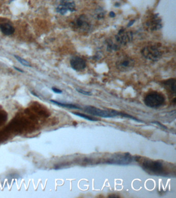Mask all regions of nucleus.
I'll list each match as a JSON object with an SVG mask.
<instances>
[{
  "label": "nucleus",
  "instance_id": "nucleus-15",
  "mask_svg": "<svg viewBox=\"0 0 176 198\" xmlns=\"http://www.w3.org/2000/svg\"><path fill=\"white\" fill-rule=\"evenodd\" d=\"M72 114H73L75 115L76 116H78V117H80L82 118H84L85 119L89 120V121H99V120L98 119H97V118H96L92 117V116H88V115L84 114H82V113H79V112H73V113H72Z\"/></svg>",
  "mask_w": 176,
  "mask_h": 198
},
{
  "label": "nucleus",
  "instance_id": "nucleus-2",
  "mask_svg": "<svg viewBox=\"0 0 176 198\" xmlns=\"http://www.w3.org/2000/svg\"><path fill=\"white\" fill-rule=\"evenodd\" d=\"M84 111L86 113L92 115V116H97L102 118H114L120 116L121 117L129 118L137 121L138 122H144V121L139 119L134 116L122 113L120 111H116L115 110H101L92 106H86L84 107Z\"/></svg>",
  "mask_w": 176,
  "mask_h": 198
},
{
  "label": "nucleus",
  "instance_id": "nucleus-13",
  "mask_svg": "<svg viewBox=\"0 0 176 198\" xmlns=\"http://www.w3.org/2000/svg\"><path fill=\"white\" fill-rule=\"evenodd\" d=\"M0 29L6 35H11L15 32V29L13 26L8 23L1 24Z\"/></svg>",
  "mask_w": 176,
  "mask_h": 198
},
{
  "label": "nucleus",
  "instance_id": "nucleus-22",
  "mask_svg": "<svg viewBox=\"0 0 176 198\" xmlns=\"http://www.w3.org/2000/svg\"><path fill=\"white\" fill-rule=\"evenodd\" d=\"M110 16L111 17H115V14L113 11H111V12H110Z\"/></svg>",
  "mask_w": 176,
  "mask_h": 198
},
{
  "label": "nucleus",
  "instance_id": "nucleus-21",
  "mask_svg": "<svg viewBox=\"0 0 176 198\" xmlns=\"http://www.w3.org/2000/svg\"><path fill=\"white\" fill-rule=\"evenodd\" d=\"M135 20H132V21H130L129 23L128 24V27H130V26L132 25L135 22Z\"/></svg>",
  "mask_w": 176,
  "mask_h": 198
},
{
  "label": "nucleus",
  "instance_id": "nucleus-20",
  "mask_svg": "<svg viewBox=\"0 0 176 198\" xmlns=\"http://www.w3.org/2000/svg\"><path fill=\"white\" fill-rule=\"evenodd\" d=\"M52 89L53 91V92H54L55 93H57V94H60L62 93V91L61 90H60L59 89L57 88H55V87H53Z\"/></svg>",
  "mask_w": 176,
  "mask_h": 198
},
{
  "label": "nucleus",
  "instance_id": "nucleus-12",
  "mask_svg": "<svg viewBox=\"0 0 176 198\" xmlns=\"http://www.w3.org/2000/svg\"><path fill=\"white\" fill-rule=\"evenodd\" d=\"M176 79H170L166 81H164L163 83L164 87L168 91L175 95L176 94Z\"/></svg>",
  "mask_w": 176,
  "mask_h": 198
},
{
  "label": "nucleus",
  "instance_id": "nucleus-3",
  "mask_svg": "<svg viewBox=\"0 0 176 198\" xmlns=\"http://www.w3.org/2000/svg\"><path fill=\"white\" fill-rule=\"evenodd\" d=\"M144 101L146 105L150 108H158L164 104L165 98L158 92H150L146 95Z\"/></svg>",
  "mask_w": 176,
  "mask_h": 198
},
{
  "label": "nucleus",
  "instance_id": "nucleus-1",
  "mask_svg": "<svg viewBox=\"0 0 176 198\" xmlns=\"http://www.w3.org/2000/svg\"><path fill=\"white\" fill-rule=\"evenodd\" d=\"M135 161H139L143 169L150 175L165 177L170 175V170L167 167V165L163 161L142 158L141 157H135Z\"/></svg>",
  "mask_w": 176,
  "mask_h": 198
},
{
  "label": "nucleus",
  "instance_id": "nucleus-4",
  "mask_svg": "<svg viewBox=\"0 0 176 198\" xmlns=\"http://www.w3.org/2000/svg\"><path fill=\"white\" fill-rule=\"evenodd\" d=\"M133 161V157L129 153L116 154L107 159L105 163L107 164L117 165H127Z\"/></svg>",
  "mask_w": 176,
  "mask_h": 198
},
{
  "label": "nucleus",
  "instance_id": "nucleus-19",
  "mask_svg": "<svg viewBox=\"0 0 176 198\" xmlns=\"http://www.w3.org/2000/svg\"><path fill=\"white\" fill-rule=\"evenodd\" d=\"M152 123H154L157 124V125H158V126H160V127H162V128H163V129H167V127H166L165 126L161 124V123L159 122H158V121H154V122H152Z\"/></svg>",
  "mask_w": 176,
  "mask_h": 198
},
{
  "label": "nucleus",
  "instance_id": "nucleus-17",
  "mask_svg": "<svg viewBox=\"0 0 176 198\" xmlns=\"http://www.w3.org/2000/svg\"><path fill=\"white\" fill-rule=\"evenodd\" d=\"M15 58L19 61L20 63H21V64H23V66H26V67H31L30 64L28 61H26V60H24L21 57L17 56V55H15Z\"/></svg>",
  "mask_w": 176,
  "mask_h": 198
},
{
  "label": "nucleus",
  "instance_id": "nucleus-18",
  "mask_svg": "<svg viewBox=\"0 0 176 198\" xmlns=\"http://www.w3.org/2000/svg\"><path fill=\"white\" fill-rule=\"evenodd\" d=\"M76 91L79 92L80 94H82V95H92V93L91 92L87 91H85V90H83V89H82L80 88H76Z\"/></svg>",
  "mask_w": 176,
  "mask_h": 198
},
{
  "label": "nucleus",
  "instance_id": "nucleus-5",
  "mask_svg": "<svg viewBox=\"0 0 176 198\" xmlns=\"http://www.w3.org/2000/svg\"><path fill=\"white\" fill-rule=\"evenodd\" d=\"M143 56L151 61H158L162 56L161 50L156 45H148L143 49L141 51Z\"/></svg>",
  "mask_w": 176,
  "mask_h": 198
},
{
  "label": "nucleus",
  "instance_id": "nucleus-7",
  "mask_svg": "<svg viewBox=\"0 0 176 198\" xmlns=\"http://www.w3.org/2000/svg\"><path fill=\"white\" fill-rule=\"evenodd\" d=\"M135 61L128 55H121L117 60L116 66L121 71H128L132 69Z\"/></svg>",
  "mask_w": 176,
  "mask_h": 198
},
{
  "label": "nucleus",
  "instance_id": "nucleus-8",
  "mask_svg": "<svg viewBox=\"0 0 176 198\" xmlns=\"http://www.w3.org/2000/svg\"><path fill=\"white\" fill-rule=\"evenodd\" d=\"M76 10V4L73 0H61L60 5L57 7V11L64 15L68 11L73 12Z\"/></svg>",
  "mask_w": 176,
  "mask_h": 198
},
{
  "label": "nucleus",
  "instance_id": "nucleus-23",
  "mask_svg": "<svg viewBox=\"0 0 176 198\" xmlns=\"http://www.w3.org/2000/svg\"><path fill=\"white\" fill-rule=\"evenodd\" d=\"M14 68H15V69L17 70V71H19L20 72H23V71L22 70L20 69H19L18 68H17L16 67H14Z\"/></svg>",
  "mask_w": 176,
  "mask_h": 198
},
{
  "label": "nucleus",
  "instance_id": "nucleus-16",
  "mask_svg": "<svg viewBox=\"0 0 176 198\" xmlns=\"http://www.w3.org/2000/svg\"><path fill=\"white\" fill-rule=\"evenodd\" d=\"M119 49V46L116 44H114L111 41L108 42V50L109 51H116Z\"/></svg>",
  "mask_w": 176,
  "mask_h": 198
},
{
  "label": "nucleus",
  "instance_id": "nucleus-10",
  "mask_svg": "<svg viewBox=\"0 0 176 198\" xmlns=\"http://www.w3.org/2000/svg\"><path fill=\"white\" fill-rule=\"evenodd\" d=\"M146 25L150 31H156L161 29L162 27L161 19L158 15L152 16L148 21H146Z\"/></svg>",
  "mask_w": 176,
  "mask_h": 198
},
{
  "label": "nucleus",
  "instance_id": "nucleus-11",
  "mask_svg": "<svg viewBox=\"0 0 176 198\" xmlns=\"http://www.w3.org/2000/svg\"><path fill=\"white\" fill-rule=\"evenodd\" d=\"M71 67L76 71H81L85 68L86 61L83 58L78 56L73 57L70 60Z\"/></svg>",
  "mask_w": 176,
  "mask_h": 198
},
{
  "label": "nucleus",
  "instance_id": "nucleus-9",
  "mask_svg": "<svg viewBox=\"0 0 176 198\" xmlns=\"http://www.w3.org/2000/svg\"><path fill=\"white\" fill-rule=\"evenodd\" d=\"M115 39L118 44L126 45L132 41V33L126 31L124 29H120L116 36Z\"/></svg>",
  "mask_w": 176,
  "mask_h": 198
},
{
  "label": "nucleus",
  "instance_id": "nucleus-6",
  "mask_svg": "<svg viewBox=\"0 0 176 198\" xmlns=\"http://www.w3.org/2000/svg\"><path fill=\"white\" fill-rule=\"evenodd\" d=\"M72 26L74 29L80 33L88 32L91 29V23L85 15H81L74 20Z\"/></svg>",
  "mask_w": 176,
  "mask_h": 198
},
{
  "label": "nucleus",
  "instance_id": "nucleus-14",
  "mask_svg": "<svg viewBox=\"0 0 176 198\" xmlns=\"http://www.w3.org/2000/svg\"><path fill=\"white\" fill-rule=\"evenodd\" d=\"M50 102L57 105L60 107H63L65 108H70V109H76V110H81L79 107H78L76 105L73 104H69V103H61L60 102L57 101L55 100H50Z\"/></svg>",
  "mask_w": 176,
  "mask_h": 198
}]
</instances>
